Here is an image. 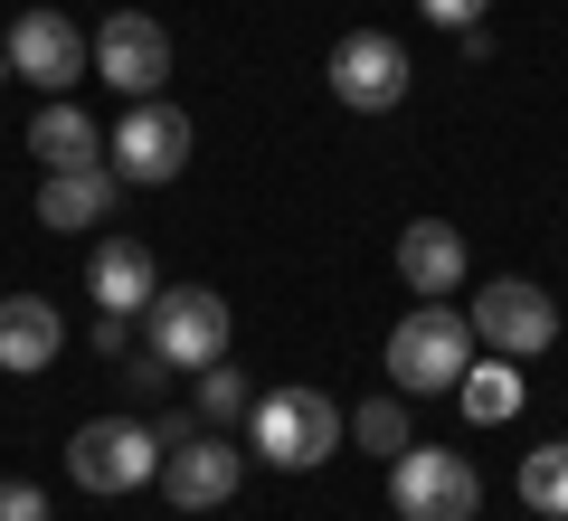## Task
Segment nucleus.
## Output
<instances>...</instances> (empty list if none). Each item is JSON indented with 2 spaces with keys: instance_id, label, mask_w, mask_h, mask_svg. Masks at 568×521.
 Instances as JSON below:
<instances>
[{
  "instance_id": "1",
  "label": "nucleus",
  "mask_w": 568,
  "mask_h": 521,
  "mask_svg": "<svg viewBox=\"0 0 568 521\" xmlns=\"http://www.w3.org/2000/svg\"><path fill=\"white\" fill-rule=\"evenodd\" d=\"M246 445H256L275 474H313V464L342 455V399H323V389H256Z\"/></svg>"
},
{
  "instance_id": "2",
  "label": "nucleus",
  "mask_w": 568,
  "mask_h": 521,
  "mask_svg": "<svg viewBox=\"0 0 568 521\" xmlns=\"http://www.w3.org/2000/svg\"><path fill=\"white\" fill-rule=\"evenodd\" d=\"M465 370H474V322L455 303H417L388 332V380H398V399H455Z\"/></svg>"
},
{
  "instance_id": "3",
  "label": "nucleus",
  "mask_w": 568,
  "mask_h": 521,
  "mask_svg": "<svg viewBox=\"0 0 568 521\" xmlns=\"http://www.w3.org/2000/svg\"><path fill=\"white\" fill-rule=\"evenodd\" d=\"M190 142H200V123H190L181 104L142 96V104H123V123L104 133V171H114L123 190H171L190 171Z\"/></svg>"
},
{
  "instance_id": "4",
  "label": "nucleus",
  "mask_w": 568,
  "mask_h": 521,
  "mask_svg": "<svg viewBox=\"0 0 568 521\" xmlns=\"http://www.w3.org/2000/svg\"><path fill=\"white\" fill-rule=\"evenodd\" d=\"M67 483L77 493H142V483H162V437L142 418H95L67 437Z\"/></svg>"
},
{
  "instance_id": "5",
  "label": "nucleus",
  "mask_w": 568,
  "mask_h": 521,
  "mask_svg": "<svg viewBox=\"0 0 568 521\" xmlns=\"http://www.w3.org/2000/svg\"><path fill=\"white\" fill-rule=\"evenodd\" d=\"M388 502H398V521H474L484 474L455 445H407V455H388Z\"/></svg>"
},
{
  "instance_id": "6",
  "label": "nucleus",
  "mask_w": 568,
  "mask_h": 521,
  "mask_svg": "<svg viewBox=\"0 0 568 521\" xmlns=\"http://www.w3.org/2000/svg\"><path fill=\"white\" fill-rule=\"evenodd\" d=\"M142 341H152L181 380H200L209 361H227V294H209V284H162L152 313H142Z\"/></svg>"
},
{
  "instance_id": "7",
  "label": "nucleus",
  "mask_w": 568,
  "mask_h": 521,
  "mask_svg": "<svg viewBox=\"0 0 568 521\" xmlns=\"http://www.w3.org/2000/svg\"><path fill=\"white\" fill-rule=\"evenodd\" d=\"M0 48H10V77L39 86V96H67L77 77H95V39H85L67 10H48V0H39V10H20Z\"/></svg>"
},
{
  "instance_id": "8",
  "label": "nucleus",
  "mask_w": 568,
  "mask_h": 521,
  "mask_svg": "<svg viewBox=\"0 0 568 521\" xmlns=\"http://www.w3.org/2000/svg\"><path fill=\"white\" fill-rule=\"evenodd\" d=\"M323 77H332V96H342L351 114H398L407 86H417V67H407V48L388 39V29H351L323 58Z\"/></svg>"
},
{
  "instance_id": "9",
  "label": "nucleus",
  "mask_w": 568,
  "mask_h": 521,
  "mask_svg": "<svg viewBox=\"0 0 568 521\" xmlns=\"http://www.w3.org/2000/svg\"><path fill=\"white\" fill-rule=\"evenodd\" d=\"M465 322H474V341H493V351H503V361H530V351H549V341H559V303H549L530 275H493L484 294H474Z\"/></svg>"
},
{
  "instance_id": "10",
  "label": "nucleus",
  "mask_w": 568,
  "mask_h": 521,
  "mask_svg": "<svg viewBox=\"0 0 568 521\" xmlns=\"http://www.w3.org/2000/svg\"><path fill=\"white\" fill-rule=\"evenodd\" d=\"M95 77L114 86L123 104L162 96V86H171V29H162V20H142V10H114V20L95 29Z\"/></svg>"
},
{
  "instance_id": "11",
  "label": "nucleus",
  "mask_w": 568,
  "mask_h": 521,
  "mask_svg": "<svg viewBox=\"0 0 568 521\" xmlns=\"http://www.w3.org/2000/svg\"><path fill=\"white\" fill-rule=\"evenodd\" d=\"M237 483H246V455H237V445L219 437V427H209V437H190V445H171V455H162V493L181 502V512H219V502L237 493Z\"/></svg>"
},
{
  "instance_id": "12",
  "label": "nucleus",
  "mask_w": 568,
  "mask_h": 521,
  "mask_svg": "<svg viewBox=\"0 0 568 521\" xmlns=\"http://www.w3.org/2000/svg\"><path fill=\"white\" fill-rule=\"evenodd\" d=\"M85 294L104 303V313H123V322H142L152 313V294H162V265H152V247L142 238H95V257H85Z\"/></svg>"
},
{
  "instance_id": "13",
  "label": "nucleus",
  "mask_w": 568,
  "mask_h": 521,
  "mask_svg": "<svg viewBox=\"0 0 568 521\" xmlns=\"http://www.w3.org/2000/svg\"><path fill=\"white\" fill-rule=\"evenodd\" d=\"M398 284H407L417 303H455V284H465V228L407 219V228H398Z\"/></svg>"
},
{
  "instance_id": "14",
  "label": "nucleus",
  "mask_w": 568,
  "mask_h": 521,
  "mask_svg": "<svg viewBox=\"0 0 568 521\" xmlns=\"http://www.w3.org/2000/svg\"><path fill=\"white\" fill-rule=\"evenodd\" d=\"M58 351H67V322H58L48 294H10V303H0V370H10V380L58 370Z\"/></svg>"
},
{
  "instance_id": "15",
  "label": "nucleus",
  "mask_w": 568,
  "mask_h": 521,
  "mask_svg": "<svg viewBox=\"0 0 568 521\" xmlns=\"http://www.w3.org/2000/svg\"><path fill=\"white\" fill-rule=\"evenodd\" d=\"M123 200V181L104 171V161H85V171H48L39 181V228H58V238H77V228H104Z\"/></svg>"
},
{
  "instance_id": "16",
  "label": "nucleus",
  "mask_w": 568,
  "mask_h": 521,
  "mask_svg": "<svg viewBox=\"0 0 568 521\" xmlns=\"http://www.w3.org/2000/svg\"><path fill=\"white\" fill-rule=\"evenodd\" d=\"M29 152H39V171H85V161L104 152V133H95V123H85L67 96H48L39 123H29Z\"/></svg>"
},
{
  "instance_id": "17",
  "label": "nucleus",
  "mask_w": 568,
  "mask_h": 521,
  "mask_svg": "<svg viewBox=\"0 0 568 521\" xmlns=\"http://www.w3.org/2000/svg\"><path fill=\"white\" fill-rule=\"evenodd\" d=\"M455 399H465V418H474V427L521 418V380H511V361H474L465 380H455Z\"/></svg>"
},
{
  "instance_id": "18",
  "label": "nucleus",
  "mask_w": 568,
  "mask_h": 521,
  "mask_svg": "<svg viewBox=\"0 0 568 521\" xmlns=\"http://www.w3.org/2000/svg\"><path fill=\"white\" fill-rule=\"evenodd\" d=\"M342 437L361 445V455H379V464L417 445V437H407V408H398V399H361V408H342Z\"/></svg>"
},
{
  "instance_id": "19",
  "label": "nucleus",
  "mask_w": 568,
  "mask_h": 521,
  "mask_svg": "<svg viewBox=\"0 0 568 521\" xmlns=\"http://www.w3.org/2000/svg\"><path fill=\"white\" fill-rule=\"evenodd\" d=\"M521 502H530L540 521H568V437L521 455Z\"/></svg>"
},
{
  "instance_id": "20",
  "label": "nucleus",
  "mask_w": 568,
  "mask_h": 521,
  "mask_svg": "<svg viewBox=\"0 0 568 521\" xmlns=\"http://www.w3.org/2000/svg\"><path fill=\"white\" fill-rule=\"evenodd\" d=\"M246 408H256L246 370H237V361H209V370H200V427H246Z\"/></svg>"
},
{
  "instance_id": "21",
  "label": "nucleus",
  "mask_w": 568,
  "mask_h": 521,
  "mask_svg": "<svg viewBox=\"0 0 568 521\" xmlns=\"http://www.w3.org/2000/svg\"><path fill=\"white\" fill-rule=\"evenodd\" d=\"M0 521H58V512H48V493L29 474H0Z\"/></svg>"
},
{
  "instance_id": "22",
  "label": "nucleus",
  "mask_w": 568,
  "mask_h": 521,
  "mask_svg": "<svg viewBox=\"0 0 568 521\" xmlns=\"http://www.w3.org/2000/svg\"><path fill=\"white\" fill-rule=\"evenodd\" d=\"M417 10H426L436 29H474V20H484V0H417Z\"/></svg>"
},
{
  "instance_id": "23",
  "label": "nucleus",
  "mask_w": 568,
  "mask_h": 521,
  "mask_svg": "<svg viewBox=\"0 0 568 521\" xmlns=\"http://www.w3.org/2000/svg\"><path fill=\"white\" fill-rule=\"evenodd\" d=\"M123 341H133V322H123V313H104V322H95V351H104V361H123Z\"/></svg>"
},
{
  "instance_id": "24",
  "label": "nucleus",
  "mask_w": 568,
  "mask_h": 521,
  "mask_svg": "<svg viewBox=\"0 0 568 521\" xmlns=\"http://www.w3.org/2000/svg\"><path fill=\"white\" fill-rule=\"evenodd\" d=\"M0 86H10V48H0Z\"/></svg>"
},
{
  "instance_id": "25",
  "label": "nucleus",
  "mask_w": 568,
  "mask_h": 521,
  "mask_svg": "<svg viewBox=\"0 0 568 521\" xmlns=\"http://www.w3.org/2000/svg\"><path fill=\"white\" fill-rule=\"evenodd\" d=\"M530 521H540V512H530Z\"/></svg>"
}]
</instances>
